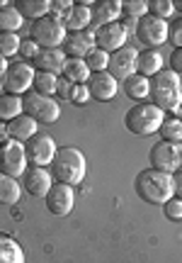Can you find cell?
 I'll return each mask as SVG.
<instances>
[{
	"instance_id": "d6986e66",
	"label": "cell",
	"mask_w": 182,
	"mask_h": 263,
	"mask_svg": "<svg viewBox=\"0 0 182 263\" xmlns=\"http://www.w3.org/2000/svg\"><path fill=\"white\" fill-rule=\"evenodd\" d=\"M90 8H93V3H90V0L73 3V5L66 10V15L61 17L66 32H80V29L90 27Z\"/></svg>"
},
{
	"instance_id": "d4e9b609",
	"label": "cell",
	"mask_w": 182,
	"mask_h": 263,
	"mask_svg": "<svg viewBox=\"0 0 182 263\" xmlns=\"http://www.w3.org/2000/svg\"><path fill=\"white\" fill-rule=\"evenodd\" d=\"M61 78H66L68 83H73V85H83V83H87V78H90V68L85 66L83 59H68L66 66H63Z\"/></svg>"
},
{
	"instance_id": "ba28073f",
	"label": "cell",
	"mask_w": 182,
	"mask_h": 263,
	"mask_svg": "<svg viewBox=\"0 0 182 263\" xmlns=\"http://www.w3.org/2000/svg\"><path fill=\"white\" fill-rule=\"evenodd\" d=\"M168 32H170V25L165 20L155 17V15H146V17L139 20V27H136V37L141 44H146L148 49H155L168 42Z\"/></svg>"
},
{
	"instance_id": "52a82bcc",
	"label": "cell",
	"mask_w": 182,
	"mask_h": 263,
	"mask_svg": "<svg viewBox=\"0 0 182 263\" xmlns=\"http://www.w3.org/2000/svg\"><path fill=\"white\" fill-rule=\"evenodd\" d=\"M27 171V154L25 144L15 139H8L0 144V173H5L10 178H19Z\"/></svg>"
},
{
	"instance_id": "60d3db41",
	"label": "cell",
	"mask_w": 182,
	"mask_h": 263,
	"mask_svg": "<svg viewBox=\"0 0 182 263\" xmlns=\"http://www.w3.org/2000/svg\"><path fill=\"white\" fill-rule=\"evenodd\" d=\"M71 90H73V83H68L66 78H58V85H56V95L61 100H68L71 98Z\"/></svg>"
},
{
	"instance_id": "4fadbf2b",
	"label": "cell",
	"mask_w": 182,
	"mask_h": 263,
	"mask_svg": "<svg viewBox=\"0 0 182 263\" xmlns=\"http://www.w3.org/2000/svg\"><path fill=\"white\" fill-rule=\"evenodd\" d=\"M95 34V47L107 51V54H115L117 49L126 47V39H129V32L122 27V22H112V25H105L93 32Z\"/></svg>"
},
{
	"instance_id": "30bf717a",
	"label": "cell",
	"mask_w": 182,
	"mask_h": 263,
	"mask_svg": "<svg viewBox=\"0 0 182 263\" xmlns=\"http://www.w3.org/2000/svg\"><path fill=\"white\" fill-rule=\"evenodd\" d=\"M56 141L51 139L49 134H34L32 139L25 144V154H27V163L37 166V168H44V166H51V161L56 156Z\"/></svg>"
},
{
	"instance_id": "4316f807",
	"label": "cell",
	"mask_w": 182,
	"mask_h": 263,
	"mask_svg": "<svg viewBox=\"0 0 182 263\" xmlns=\"http://www.w3.org/2000/svg\"><path fill=\"white\" fill-rule=\"evenodd\" d=\"M22 115V98L12 93H0V122H10Z\"/></svg>"
},
{
	"instance_id": "ac0fdd59",
	"label": "cell",
	"mask_w": 182,
	"mask_h": 263,
	"mask_svg": "<svg viewBox=\"0 0 182 263\" xmlns=\"http://www.w3.org/2000/svg\"><path fill=\"white\" fill-rule=\"evenodd\" d=\"M22 185H25V190H27L32 197H47V193L51 190V185H54L51 171L32 166V168L25 171V183H22Z\"/></svg>"
},
{
	"instance_id": "7c38bea8",
	"label": "cell",
	"mask_w": 182,
	"mask_h": 263,
	"mask_svg": "<svg viewBox=\"0 0 182 263\" xmlns=\"http://www.w3.org/2000/svg\"><path fill=\"white\" fill-rule=\"evenodd\" d=\"M151 168L163 171L173 176L180 168V144H170V141H158L151 149Z\"/></svg>"
},
{
	"instance_id": "681fc988",
	"label": "cell",
	"mask_w": 182,
	"mask_h": 263,
	"mask_svg": "<svg viewBox=\"0 0 182 263\" xmlns=\"http://www.w3.org/2000/svg\"><path fill=\"white\" fill-rule=\"evenodd\" d=\"M8 5H10V3H5V0H0V10H3V8H8Z\"/></svg>"
},
{
	"instance_id": "816d5d0a",
	"label": "cell",
	"mask_w": 182,
	"mask_h": 263,
	"mask_svg": "<svg viewBox=\"0 0 182 263\" xmlns=\"http://www.w3.org/2000/svg\"><path fill=\"white\" fill-rule=\"evenodd\" d=\"M180 90H182V76H180Z\"/></svg>"
},
{
	"instance_id": "3957f363",
	"label": "cell",
	"mask_w": 182,
	"mask_h": 263,
	"mask_svg": "<svg viewBox=\"0 0 182 263\" xmlns=\"http://www.w3.org/2000/svg\"><path fill=\"white\" fill-rule=\"evenodd\" d=\"M148 98L163 112H177V107L182 103L180 76L173 73L170 68H163L161 73H155L151 78V95Z\"/></svg>"
},
{
	"instance_id": "f1b7e54d",
	"label": "cell",
	"mask_w": 182,
	"mask_h": 263,
	"mask_svg": "<svg viewBox=\"0 0 182 263\" xmlns=\"http://www.w3.org/2000/svg\"><path fill=\"white\" fill-rule=\"evenodd\" d=\"M22 15H19L15 5L0 10V34H17V29L22 27Z\"/></svg>"
},
{
	"instance_id": "ab89813d",
	"label": "cell",
	"mask_w": 182,
	"mask_h": 263,
	"mask_svg": "<svg viewBox=\"0 0 182 263\" xmlns=\"http://www.w3.org/2000/svg\"><path fill=\"white\" fill-rule=\"evenodd\" d=\"M71 5H73V3H71V0H51V10H49V15H54V17H63V15H66V10L71 8Z\"/></svg>"
},
{
	"instance_id": "603a6c76",
	"label": "cell",
	"mask_w": 182,
	"mask_h": 263,
	"mask_svg": "<svg viewBox=\"0 0 182 263\" xmlns=\"http://www.w3.org/2000/svg\"><path fill=\"white\" fill-rule=\"evenodd\" d=\"M122 88H124V93L131 98V100H139V103H144L146 98L151 95V78H146V76H129L124 83H122Z\"/></svg>"
},
{
	"instance_id": "7bdbcfd3",
	"label": "cell",
	"mask_w": 182,
	"mask_h": 263,
	"mask_svg": "<svg viewBox=\"0 0 182 263\" xmlns=\"http://www.w3.org/2000/svg\"><path fill=\"white\" fill-rule=\"evenodd\" d=\"M173 195L182 197V168H177L173 173Z\"/></svg>"
},
{
	"instance_id": "7402d4cb",
	"label": "cell",
	"mask_w": 182,
	"mask_h": 263,
	"mask_svg": "<svg viewBox=\"0 0 182 263\" xmlns=\"http://www.w3.org/2000/svg\"><path fill=\"white\" fill-rule=\"evenodd\" d=\"M163 71V57L158 49H146V51H139V59H136V73L146 76V78H153L155 73Z\"/></svg>"
},
{
	"instance_id": "1f68e13d",
	"label": "cell",
	"mask_w": 182,
	"mask_h": 263,
	"mask_svg": "<svg viewBox=\"0 0 182 263\" xmlns=\"http://www.w3.org/2000/svg\"><path fill=\"white\" fill-rule=\"evenodd\" d=\"M83 61H85V66L90 68V73H97V71H107V64H109V54L95 47L85 59H83Z\"/></svg>"
},
{
	"instance_id": "8992f818",
	"label": "cell",
	"mask_w": 182,
	"mask_h": 263,
	"mask_svg": "<svg viewBox=\"0 0 182 263\" xmlns=\"http://www.w3.org/2000/svg\"><path fill=\"white\" fill-rule=\"evenodd\" d=\"M22 112L29 115L37 124H54L61 117V107L54 98L29 90L22 95Z\"/></svg>"
},
{
	"instance_id": "f6af8a7d",
	"label": "cell",
	"mask_w": 182,
	"mask_h": 263,
	"mask_svg": "<svg viewBox=\"0 0 182 263\" xmlns=\"http://www.w3.org/2000/svg\"><path fill=\"white\" fill-rule=\"evenodd\" d=\"M8 59H3L0 57V88H3V85H5V73H8Z\"/></svg>"
},
{
	"instance_id": "d590c367",
	"label": "cell",
	"mask_w": 182,
	"mask_h": 263,
	"mask_svg": "<svg viewBox=\"0 0 182 263\" xmlns=\"http://www.w3.org/2000/svg\"><path fill=\"white\" fill-rule=\"evenodd\" d=\"M163 212L168 219H182V197H170L163 205Z\"/></svg>"
},
{
	"instance_id": "7a4b0ae2",
	"label": "cell",
	"mask_w": 182,
	"mask_h": 263,
	"mask_svg": "<svg viewBox=\"0 0 182 263\" xmlns=\"http://www.w3.org/2000/svg\"><path fill=\"white\" fill-rule=\"evenodd\" d=\"M136 193L144 202L165 205L173 197V176L155 168H146L136 176Z\"/></svg>"
},
{
	"instance_id": "cb8c5ba5",
	"label": "cell",
	"mask_w": 182,
	"mask_h": 263,
	"mask_svg": "<svg viewBox=\"0 0 182 263\" xmlns=\"http://www.w3.org/2000/svg\"><path fill=\"white\" fill-rule=\"evenodd\" d=\"M15 10L22 17H29L34 22V20L47 17L49 10H51V3L49 0H15Z\"/></svg>"
},
{
	"instance_id": "277c9868",
	"label": "cell",
	"mask_w": 182,
	"mask_h": 263,
	"mask_svg": "<svg viewBox=\"0 0 182 263\" xmlns=\"http://www.w3.org/2000/svg\"><path fill=\"white\" fill-rule=\"evenodd\" d=\"M165 112L161 107H155L153 103H139L134 105L129 112L124 115L126 129L136 134V137H151L163 127Z\"/></svg>"
},
{
	"instance_id": "9a60e30c",
	"label": "cell",
	"mask_w": 182,
	"mask_h": 263,
	"mask_svg": "<svg viewBox=\"0 0 182 263\" xmlns=\"http://www.w3.org/2000/svg\"><path fill=\"white\" fill-rule=\"evenodd\" d=\"M122 20V0H95L90 8V27L93 32L105 25Z\"/></svg>"
},
{
	"instance_id": "4dcf8cb0",
	"label": "cell",
	"mask_w": 182,
	"mask_h": 263,
	"mask_svg": "<svg viewBox=\"0 0 182 263\" xmlns=\"http://www.w3.org/2000/svg\"><path fill=\"white\" fill-rule=\"evenodd\" d=\"M161 134H163V141H170V144H182V122L177 117H165L163 127H161Z\"/></svg>"
},
{
	"instance_id": "5b68a950",
	"label": "cell",
	"mask_w": 182,
	"mask_h": 263,
	"mask_svg": "<svg viewBox=\"0 0 182 263\" xmlns=\"http://www.w3.org/2000/svg\"><path fill=\"white\" fill-rule=\"evenodd\" d=\"M66 27L63 22L54 15H47L41 20H34L29 27V39L37 44L39 49H61L63 39H66Z\"/></svg>"
},
{
	"instance_id": "ee69618b",
	"label": "cell",
	"mask_w": 182,
	"mask_h": 263,
	"mask_svg": "<svg viewBox=\"0 0 182 263\" xmlns=\"http://www.w3.org/2000/svg\"><path fill=\"white\" fill-rule=\"evenodd\" d=\"M119 22H122V27H124L126 32H136V27H139V20L136 17H122Z\"/></svg>"
},
{
	"instance_id": "6da1fadb",
	"label": "cell",
	"mask_w": 182,
	"mask_h": 263,
	"mask_svg": "<svg viewBox=\"0 0 182 263\" xmlns=\"http://www.w3.org/2000/svg\"><path fill=\"white\" fill-rule=\"evenodd\" d=\"M51 178L54 183H63V185H80L85 178V156L76 149V146H61L56 156L51 161Z\"/></svg>"
},
{
	"instance_id": "484cf974",
	"label": "cell",
	"mask_w": 182,
	"mask_h": 263,
	"mask_svg": "<svg viewBox=\"0 0 182 263\" xmlns=\"http://www.w3.org/2000/svg\"><path fill=\"white\" fill-rule=\"evenodd\" d=\"M0 263H25L22 246L10 234H3V232H0Z\"/></svg>"
},
{
	"instance_id": "74e56055",
	"label": "cell",
	"mask_w": 182,
	"mask_h": 263,
	"mask_svg": "<svg viewBox=\"0 0 182 263\" xmlns=\"http://www.w3.org/2000/svg\"><path fill=\"white\" fill-rule=\"evenodd\" d=\"M168 39H170V42H173V44H175L177 49H182V17H177V20L173 22V25H170Z\"/></svg>"
},
{
	"instance_id": "2e32d148",
	"label": "cell",
	"mask_w": 182,
	"mask_h": 263,
	"mask_svg": "<svg viewBox=\"0 0 182 263\" xmlns=\"http://www.w3.org/2000/svg\"><path fill=\"white\" fill-rule=\"evenodd\" d=\"M44 200H47L49 212L56 215V217H66L68 212L73 210V205H76L73 188H71V185H63V183H54Z\"/></svg>"
},
{
	"instance_id": "5bb4252c",
	"label": "cell",
	"mask_w": 182,
	"mask_h": 263,
	"mask_svg": "<svg viewBox=\"0 0 182 263\" xmlns=\"http://www.w3.org/2000/svg\"><path fill=\"white\" fill-rule=\"evenodd\" d=\"M93 49H95V34H93V29L68 32L66 39H63V44H61V51H63L68 59H85Z\"/></svg>"
},
{
	"instance_id": "e0dca14e",
	"label": "cell",
	"mask_w": 182,
	"mask_h": 263,
	"mask_svg": "<svg viewBox=\"0 0 182 263\" xmlns=\"http://www.w3.org/2000/svg\"><path fill=\"white\" fill-rule=\"evenodd\" d=\"M87 90H90V98H95L100 103H109L115 100L117 90H119V81H115L107 71H97V73H90L87 78Z\"/></svg>"
},
{
	"instance_id": "44dd1931",
	"label": "cell",
	"mask_w": 182,
	"mask_h": 263,
	"mask_svg": "<svg viewBox=\"0 0 182 263\" xmlns=\"http://www.w3.org/2000/svg\"><path fill=\"white\" fill-rule=\"evenodd\" d=\"M37 127L39 124L29 117V115H17L15 120H10L8 122V137L15 141H22V144H27L34 134H37Z\"/></svg>"
},
{
	"instance_id": "c3c4849f",
	"label": "cell",
	"mask_w": 182,
	"mask_h": 263,
	"mask_svg": "<svg viewBox=\"0 0 182 263\" xmlns=\"http://www.w3.org/2000/svg\"><path fill=\"white\" fill-rule=\"evenodd\" d=\"M175 117H177V120L182 122V103H180V107H177V112H175Z\"/></svg>"
},
{
	"instance_id": "e575fe53",
	"label": "cell",
	"mask_w": 182,
	"mask_h": 263,
	"mask_svg": "<svg viewBox=\"0 0 182 263\" xmlns=\"http://www.w3.org/2000/svg\"><path fill=\"white\" fill-rule=\"evenodd\" d=\"M19 44H22V39L17 34H0V57L10 59L19 54Z\"/></svg>"
},
{
	"instance_id": "b9f144b4",
	"label": "cell",
	"mask_w": 182,
	"mask_h": 263,
	"mask_svg": "<svg viewBox=\"0 0 182 263\" xmlns=\"http://www.w3.org/2000/svg\"><path fill=\"white\" fill-rule=\"evenodd\" d=\"M170 71L182 76V49H175L173 54H170Z\"/></svg>"
},
{
	"instance_id": "f907efd6",
	"label": "cell",
	"mask_w": 182,
	"mask_h": 263,
	"mask_svg": "<svg viewBox=\"0 0 182 263\" xmlns=\"http://www.w3.org/2000/svg\"><path fill=\"white\" fill-rule=\"evenodd\" d=\"M180 168H182V144H180Z\"/></svg>"
},
{
	"instance_id": "f546056e",
	"label": "cell",
	"mask_w": 182,
	"mask_h": 263,
	"mask_svg": "<svg viewBox=\"0 0 182 263\" xmlns=\"http://www.w3.org/2000/svg\"><path fill=\"white\" fill-rule=\"evenodd\" d=\"M56 85H58V76L44 73V71H34V83H32V90L54 98V95H56Z\"/></svg>"
},
{
	"instance_id": "f35d334b",
	"label": "cell",
	"mask_w": 182,
	"mask_h": 263,
	"mask_svg": "<svg viewBox=\"0 0 182 263\" xmlns=\"http://www.w3.org/2000/svg\"><path fill=\"white\" fill-rule=\"evenodd\" d=\"M39 54V47L32 42V39H25L22 44H19V57L22 59H29V61H34V57Z\"/></svg>"
},
{
	"instance_id": "8fae6325",
	"label": "cell",
	"mask_w": 182,
	"mask_h": 263,
	"mask_svg": "<svg viewBox=\"0 0 182 263\" xmlns=\"http://www.w3.org/2000/svg\"><path fill=\"white\" fill-rule=\"evenodd\" d=\"M136 59H139V51L134 47H122L117 49L115 54H109V64H107V73L112 76L115 81L124 83L129 76L136 73Z\"/></svg>"
},
{
	"instance_id": "836d02e7",
	"label": "cell",
	"mask_w": 182,
	"mask_h": 263,
	"mask_svg": "<svg viewBox=\"0 0 182 263\" xmlns=\"http://www.w3.org/2000/svg\"><path fill=\"white\" fill-rule=\"evenodd\" d=\"M122 12L126 17L141 20L148 15V3L146 0H122Z\"/></svg>"
},
{
	"instance_id": "7dc6e473",
	"label": "cell",
	"mask_w": 182,
	"mask_h": 263,
	"mask_svg": "<svg viewBox=\"0 0 182 263\" xmlns=\"http://www.w3.org/2000/svg\"><path fill=\"white\" fill-rule=\"evenodd\" d=\"M175 12H182V0H175Z\"/></svg>"
},
{
	"instance_id": "bcb514c9",
	"label": "cell",
	"mask_w": 182,
	"mask_h": 263,
	"mask_svg": "<svg viewBox=\"0 0 182 263\" xmlns=\"http://www.w3.org/2000/svg\"><path fill=\"white\" fill-rule=\"evenodd\" d=\"M10 137H8V122H0V144L3 141H8Z\"/></svg>"
},
{
	"instance_id": "9c48e42d",
	"label": "cell",
	"mask_w": 182,
	"mask_h": 263,
	"mask_svg": "<svg viewBox=\"0 0 182 263\" xmlns=\"http://www.w3.org/2000/svg\"><path fill=\"white\" fill-rule=\"evenodd\" d=\"M32 83H34V66H29L27 61H15V64L8 66V73H5V85L3 90L12 95H22L32 90Z\"/></svg>"
},
{
	"instance_id": "ffe728a7",
	"label": "cell",
	"mask_w": 182,
	"mask_h": 263,
	"mask_svg": "<svg viewBox=\"0 0 182 263\" xmlns=\"http://www.w3.org/2000/svg\"><path fill=\"white\" fill-rule=\"evenodd\" d=\"M68 57L61 49H39V54L34 57V68L44 71V73H63V66H66Z\"/></svg>"
},
{
	"instance_id": "8d00e7d4",
	"label": "cell",
	"mask_w": 182,
	"mask_h": 263,
	"mask_svg": "<svg viewBox=\"0 0 182 263\" xmlns=\"http://www.w3.org/2000/svg\"><path fill=\"white\" fill-rule=\"evenodd\" d=\"M90 100V90H87V85H73V90H71V98H68V103H76V105H85Z\"/></svg>"
},
{
	"instance_id": "d6a6232c",
	"label": "cell",
	"mask_w": 182,
	"mask_h": 263,
	"mask_svg": "<svg viewBox=\"0 0 182 263\" xmlns=\"http://www.w3.org/2000/svg\"><path fill=\"white\" fill-rule=\"evenodd\" d=\"M148 15H155L168 22V17L175 15V0H151L148 3Z\"/></svg>"
},
{
	"instance_id": "83f0119b",
	"label": "cell",
	"mask_w": 182,
	"mask_h": 263,
	"mask_svg": "<svg viewBox=\"0 0 182 263\" xmlns=\"http://www.w3.org/2000/svg\"><path fill=\"white\" fill-rule=\"evenodd\" d=\"M22 195L17 178H10L5 173H0V205H15Z\"/></svg>"
}]
</instances>
